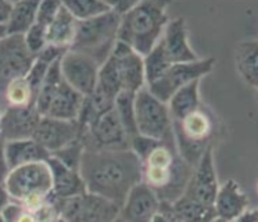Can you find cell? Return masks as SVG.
Instances as JSON below:
<instances>
[{
  "label": "cell",
  "instance_id": "34",
  "mask_svg": "<svg viewBox=\"0 0 258 222\" xmlns=\"http://www.w3.org/2000/svg\"><path fill=\"white\" fill-rule=\"evenodd\" d=\"M97 88L101 89L104 93L111 96L114 99L122 92V83H121V78H119L118 66L111 56L107 59L106 63H103L100 66Z\"/></svg>",
  "mask_w": 258,
  "mask_h": 222
},
{
  "label": "cell",
  "instance_id": "24",
  "mask_svg": "<svg viewBox=\"0 0 258 222\" xmlns=\"http://www.w3.org/2000/svg\"><path fill=\"white\" fill-rule=\"evenodd\" d=\"M78 20L68 11L66 6L62 5L57 13L56 18L47 27V43L70 50L73 47L74 40L77 36L78 29Z\"/></svg>",
  "mask_w": 258,
  "mask_h": 222
},
{
  "label": "cell",
  "instance_id": "30",
  "mask_svg": "<svg viewBox=\"0 0 258 222\" xmlns=\"http://www.w3.org/2000/svg\"><path fill=\"white\" fill-rule=\"evenodd\" d=\"M143 66H145V75H146V86L158 81L168 71L172 63L165 53L161 42H158L146 56H143Z\"/></svg>",
  "mask_w": 258,
  "mask_h": 222
},
{
  "label": "cell",
  "instance_id": "22",
  "mask_svg": "<svg viewBox=\"0 0 258 222\" xmlns=\"http://www.w3.org/2000/svg\"><path fill=\"white\" fill-rule=\"evenodd\" d=\"M237 75L247 86L258 89V40L246 39L237 42L233 50Z\"/></svg>",
  "mask_w": 258,
  "mask_h": 222
},
{
  "label": "cell",
  "instance_id": "15",
  "mask_svg": "<svg viewBox=\"0 0 258 222\" xmlns=\"http://www.w3.org/2000/svg\"><path fill=\"white\" fill-rule=\"evenodd\" d=\"M111 57L115 60L122 83V92L136 94L146 88V75L143 66V56L136 53L131 46L117 40Z\"/></svg>",
  "mask_w": 258,
  "mask_h": 222
},
{
  "label": "cell",
  "instance_id": "32",
  "mask_svg": "<svg viewBox=\"0 0 258 222\" xmlns=\"http://www.w3.org/2000/svg\"><path fill=\"white\" fill-rule=\"evenodd\" d=\"M62 5L67 7L68 11L79 22L88 21L111 11L108 2L104 0H68V2H62Z\"/></svg>",
  "mask_w": 258,
  "mask_h": 222
},
{
  "label": "cell",
  "instance_id": "45",
  "mask_svg": "<svg viewBox=\"0 0 258 222\" xmlns=\"http://www.w3.org/2000/svg\"><path fill=\"white\" fill-rule=\"evenodd\" d=\"M111 222H126V221H125L122 216H121V214H119V215H118L117 218H115V219H112Z\"/></svg>",
  "mask_w": 258,
  "mask_h": 222
},
{
  "label": "cell",
  "instance_id": "51",
  "mask_svg": "<svg viewBox=\"0 0 258 222\" xmlns=\"http://www.w3.org/2000/svg\"><path fill=\"white\" fill-rule=\"evenodd\" d=\"M257 192H258V183H257Z\"/></svg>",
  "mask_w": 258,
  "mask_h": 222
},
{
  "label": "cell",
  "instance_id": "20",
  "mask_svg": "<svg viewBox=\"0 0 258 222\" xmlns=\"http://www.w3.org/2000/svg\"><path fill=\"white\" fill-rule=\"evenodd\" d=\"M53 178V197L56 200H66L86 192L85 182L79 170H74L64 162L50 155L47 158Z\"/></svg>",
  "mask_w": 258,
  "mask_h": 222
},
{
  "label": "cell",
  "instance_id": "18",
  "mask_svg": "<svg viewBox=\"0 0 258 222\" xmlns=\"http://www.w3.org/2000/svg\"><path fill=\"white\" fill-rule=\"evenodd\" d=\"M161 205L157 193L145 182H139L129 192L121 207V216L126 222H152Z\"/></svg>",
  "mask_w": 258,
  "mask_h": 222
},
{
  "label": "cell",
  "instance_id": "46",
  "mask_svg": "<svg viewBox=\"0 0 258 222\" xmlns=\"http://www.w3.org/2000/svg\"><path fill=\"white\" fill-rule=\"evenodd\" d=\"M255 100H257L258 103V89H255Z\"/></svg>",
  "mask_w": 258,
  "mask_h": 222
},
{
  "label": "cell",
  "instance_id": "40",
  "mask_svg": "<svg viewBox=\"0 0 258 222\" xmlns=\"http://www.w3.org/2000/svg\"><path fill=\"white\" fill-rule=\"evenodd\" d=\"M9 172H10V166L7 164L6 154H5V140L0 138V183H5Z\"/></svg>",
  "mask_w": 258,
  "mask_h": 222
},
{
  "label": "cell",
  "instance_id": "37",
  "mask_svg": "<svg viewBox=\"0 0 258 222\" xmlns=\"http://www.w3.org/2000/svg\"><path fill=\"white\" fill-rule=\"evenodd\" d=\"M60 7H61V2H51V0L39 2L38 14H36V24H39V25L47 29V27L56 18Z\"/></svg>",
  "mask_w": 258,
  "mask_h": 222
},
{
  "label": "cell",
  "instance_id": "33",
  "mask_svg": "<svg viewBox=\"0 0 258 222\" xmlns=\"http://www.w3.org/2000/svg\"><path fill=\"white\" fill-rule=\"evenodd\" d=\"M135 96L136 94L129 92H121L115 97L114 110L117 113L119 121L122 122L125 131L131 139L138 135L136 128V116H135Z\"/></svg>",
  "mask_w": 258,
  "mask_h": 222
},
{
  "label": "cell",
  "instance_id": "42",
  "mask_svg": "<svg viewBox=\"0 0 258 222\" xmlns=\"http://www.w3.org/2000/svg\"><path fill=\"white\" fill-rule=\"evenodd\" d=\"M233 222H258V208H248Z\"/></svg>",
  "mask_w": 258,
  "mask_h": 222
},
{
  "label": "cell",
  "instance_id": "3",
  "mask_svg": "<svg viewBox=\"0 0 258 222\" xmlns=\"http://www.w3.org/2000/svg\"><path fill=\"white\" fill-rule=\"evenodd\" d=\"M169 3L160 0H142L132 10L121 17L118 40L136 53L146 56L163 38L164 29L171 20Z\"/></svg>",
  "mask_w": 258,
  "mask_h": 222
},
{
  "label": "cell",
  "instance_id": "35",
  "mask_svg": "<svg viewBox=\"0 0 258 222\" xmlns=\"http://www.w3.org/2000/svg\"><path fill=\"white\" fill-rule=\"evenodd\" d=\"M24 42H25V46L28 47L29 51L36 57L49 44L47 43L46 28L39 25V24H35L34 27L24 35Z\"/></svg>",
  "mask_w": 258,
  "mask_h": 222
},
{
  "label": "cell",
  "instance_id": "17",
  "mask_svg": "<svg viewBox=\"0 0 258 222\" xmlns=\"http://www.w3.org/2000/svg\"><path fill=\"white\" fill-rule=\"evenodd\" d=\"M160 42L172 64L190 63L200 59L191 47L189 40V29L183 17L169 20Z\"/></svg>",
  "mask_w": 258,
  "mask_h": 222
},
{
  "label": "cell",
  "instance_id": "5",
  "mask_svg": "<svg viewBox=\"0 0 258 222\" xmlns=\"http://www.w3.org/2000/svg\"><path fill=\"white\" fill-rule=\"evenodd\" d=\"M5 186L12 201L20 203L29 210L35 208L53 196L50 166L47 161L17 166L10 170Z\"/></svg>",
  "mask_w": 258,
  "mask_h": 222
},
{
  "label": "cell",
  "instance_id": "10",
  "mask_svg": "<svg viewBox=\"0 0 258 222\" xmlns=\"http://www.w3.org/2000/svg\"><path fill=\"white\" fill-rule=\"evenodd\" d=\"M85 149L125 150L131 149V138L112 108L95 124L81 131Z\"/></svg>",
  "mask_w": 258,
  "mask_h": 222
},
{
  "label": "cell",
  "instance_id": "9",
  "mask_svg": "<svg viewBox=\"0 0 258 222\" xmlns=\"http://www.w3.org/2000/svg\"><path fill=\"white\" fill-rule=\"evenodd\" d=\"M215 64H217V60L214 57H206V59L200 57L199 60L190 61V63L172 64L163 77L146 88L158 100L168 103L169 99L179 89L191 82L202 81L203 78L211 74Z\"/></svg>",
  "mask_w": 258,
  "mask_h": 222
},
{
  "label": "cell",
  "instance_id": "39",
  "mask_svg": "<svg viewBox=\"0 0 258 222\" xmlns=\"http://www.w3.org/2000/svg\"><path fill=\"white\" fill-rule=\"evenodd\" d=\"M138 2H129V0H118V2H108L110 9L119 17L125 16L126 13L132 10Z\"/></svg>",
  "mask_w": 258,
  "mask_h": 222
},
{
  "label": "cell",
  "instance_id": "6",
  "mask_svg": "<svg viewBox=\"0 0 258 222\" xmlns=\"http://www.w3.org/2000/svg\"><path fill=\"white\" fill-rule=\"evenodd\" d=\"M119 24L121 17L114 11H108L88 21L78 22L77 36L70 50L89 56L101 66L111 56L117 43Z\"/></svg>",
  "mask_w": 258,
  "mask_h": 222
},
{
  "label": "cell",
  "instance_id": "11",
  "mask_svg": "<svg viewBox=\"0 0 258 222\" xmlns=\"http://www.w3.org/2000/svg\"><path fill=\"white\" fill-rule=\"evenodd\" d=\"M35 59L25 46L24 36H7L0 42V107L9 83L27 77Z\"/></svg>",
  "mask_w": 258,
  "mask_h": 222
},
{
  "label": "cell",
  "instance_id": "44",
  "mask_svg": "<svg viewBox=\"0 0 258 222\" xmlns=\"http://www.w3.org/2000/svg\"><path fill=\"white\" fill-rule=\"evenodd\" d=\"M9 36V32H7L6 25H0V42H3L5 39Z\"/></svg>",
  "mask_w": 258,
  "mask_h": 222
},
{
  "label": "cell",
  "instance_id": "23",
  "mask_svg": "<svg viewBox=\"0 0 258 222\" xmlns=\"http://www.w3.org/2000/svg\"><path fill=\"white\" fill-rule=\"evenodd\" d=\"M5 154L10 170L32 162L47 161L50 154L34 139L5 142Z\"/></svg>",
  "mask_w": 258,
  "mask_h": 222
},
{
  "label": "cell",
  "instance_id": "19",
  "mask_svg": "<svg viewBox=\"0 0 258 222\" xmlns=\"http://www.w3.org/2000/svg\"><path fill=\"white\" fill-rule=\"evenodd\" d=\"M250 208V200L239 181L230 178L219 185L214 203L217 218L225 222H233Z\"/></svg>",
  "mask_w": 258,
  "mask_h": 222
},
{
  "label": "cell",
  "instance_id": "26",
  "mask_svg": "<svg viewBox=\"0 0 258 222\" xmlns=\"http://www.w3.org/2000/svg\"><path fill=\"white\" fill-rule=\"evenodd\" d=\"M39 2H13L12 13L7 21L9 36H24L36 24Z\"/></svg>",
  "mask_w": 258,
  "mask_h": 222
},
{
  "label": "cell",
  "instance_id": "47",
  "mask_svg": "<svg viewBox=\"0 0 258 222\" xmlns=\"http://www.w3.org/2000/svg\"><path fill=\"white\" fill-rule=\"evenodd\" d=\"M0 222H5V219H3V216H2V214H0Z\"/></svg>",
  "mask_w": 258,
  "mask_h": 222
},
{
  "label": "cell",
  "instance_id": "38",
  "mask_svg": "<svg viewBox=\"0 0 258 222\" xmlns=\"http://www.w3.org/2000/svg\"><path fill=\"white\" fill-rule=\"evenodd\" d=\"M152 222H182L180 218L176 214L175 211L172 210V205L168 201H161V205H160V210L157 211V214L154 215Z\"/></svg>",
  "mask_w": 258,
  "mask_h": 222
},
{
  "label": "cell",
  "instance_id": "31",
  "mask_svg": "<svg viewBox=\"0 0 258 222\" xmlns=\"http://www.w3.org/2000/svg\"><path fill=\"white\" fill-rule=\"evenodd\" d=\"M3 104H5V108L35 105V94L27 78H18L9 83L3 96Z\"/></svg>",
  "mask_w": 258,
  "mask_h": 222
},
{
  "label": "cell",
  "instance_id": "13",
  "mask_svg": "<svg viewBox=\"0 0 258 222\" xmlns=\"http://www.w3.org/2000/svg\"><path fill=\"white\" fill-rule=\"evenodd\" d=\"M218 189L219 182L217 168H215V158H214V146H211L206 150L200 161L193 168L191 177L183 194L200 203L214 207Z\"/></svg>",
  "mask_w": 258,
  "mask_h": 222
},
{
  "label": "cell",
  "instance_id": "8",
  "mask_svg": "<svg viewBox=\"0 0 258 222\" xmlns=\"http://www.w3.org/2000/svg\"><path fill=\"white\" fill-rule=\"evenodd\" d=\"M66 222H111L121 214V207L111 200L90 192L66 200H57Z\"/></svg>",
  "mask_w": 258,
  "mask_h": 222
},
{
  "label": "cell",
  "instance_id": "4",
  "mask_svg": "<svg viewBox=\"0 0 258 222\" xmlns=\"http://www.w3.org/2000/svg\"><path fill=\"white\" fill-rule=\"evenodd\" d=\"M218 122L211 111L203 104L182 121L174 122L175 146L178 154L193 168L208 147L214 146L213 139Z\"/></svg>",
  "mask_w": 258,
  "mask_h": 222
},
{
  "label": "cell",
  "instance_id": "25",
  "mask_svg": "<svg viewBox=\"0 0 258 222\" xmlns=\"http://www.w3.org/2000/svg\"><path fill=\"white\" fill-rule=\"evenodd\" d=\"M200 83L202 81H196V82L186 85L169 99L168 108L171 117H172V121H182L189 114L195 113L202 107Z\"/></svg>",
  "mask_w": 258,
  "mask_h": 222
},
{
  "label": "cell",
  "instance_id": "14",
  "mask_svg": "<svg viewBox=\"0 0 258 222\" xmlns=\"http://www.w3.org/2000/svg\"><path fill=\"white\" fill-rule=\"evenodd\" d=\"M81 138V128L77 121H64L51 117H40L32 139L49 154H54Z\"/></svg>",
  "mask_w": 258,
  "mask_h": 222
},
{
  "label": "cell",
  "instance_id": "43",
  "mask_svg": "<svg viewBox=\"0 0 258 222\" xmlns=\"http://www.w3.org/2000/svg\"><path fill=\"white\" fill-rule=\"evenodd\" d=\"M10 194L7 192L6 186H5V183H0V214H2V211L6 208L7 205L10 204Z\"/></svg>",
  "mask_w": 258,
  "mask_h": 222
},
{
  "label": "cell",
  "instance_id": "2",
  "mask_svg": "<svg viewBox=\"0 0 258 222\" xmlns=\"http://www.w3.org/2000/svg\"><path fill=\"white\" fill-rule=\"evenodd\" d=\"M142 182L157 193L161 201L172 203L185 192L193 172L176 151V146L158 142L142 158Z\"/></svg>",
  "mask_w": 258,
  "mask_h": 222
},
{
  "label": "cell",
  "instance_id": "49",
  "mask_svg": "<svg viewBox=\"0 0 258 222\" xmlns=\"http://www.w3.org/2000/svg\"><path fill=\"white\" fill-rule=\"evenodd\" d=\"M214 222H225V221H221V219H218V218H217V219H215Z\"/></svg>",
  "mask_w": 258,
  "mask_h": 222
},
{
  "label": "cell",
  "instance_id": "1",
  "mask_svg": "<svg viewBox=\"0 0 258 222\" xmlns=\"http://www.w3.org/2000/svg\"><path fill=\"white\" fill-rule=\"evenodd\" d=\"M79 171L85 188L122 207L129 192L142 182V162L131 149H85Z\"/></svg>",
  "mask_w": 258,
  "mask_h": 222
},
{
  "label": "cell",
  "instance_id": "7",
  "mask_svg": "<svg viewBox=\"0 0 258 222\" xmlns=\"http://www.w3.org/2000/svg\"><path fill=\"white\" fill-rule=\"evenodd\" d=\"M135 116L139 135L175 146L174 121L169 113L168 103L158 100L147 88L136 93Z\"/></svg>",
  "mask_w": 258,
  "mask_h": 222
},
{
  "label": "cell",
  "instance_id": "28",
  "mask_svg": "<svg viewBox=\"0 0 258 222\" xmlns=\"http://www.w3.org/2000/svg\"><path fill=\"white\" fill-rule=\"evenodd\" d=\"M171 205L182 222H214L217 219L213 205L200 203L186 194H182Z\"/></svg>",
  "mask_w": 258,
  "mask_h": 222
},
{
  "label": "cell",
  "instance_id": "29",
  "mask_svg": "<svg viewBox=\"0 0 258 222\" xmlns=\"http://www.w3.org/2000/svg\"><path fill=\"white\" fill-rule=\"evenodd\" d=\"M62 81L64 79H62L60 60H58L49 67V71L46 74L45 81L42 83L39 92L36 94V99H35V107H36V110L42 117L47 114V110H49V107L51 104V100L54 97L57 89L60 88Z\"/></svg>",
  "mask_w": 258,
  "mask_h": 222
},
{
  "label": "cell",
  "instance_id": "27",
  "mask_svg": "<svg viewBox=\"0 0 258 222\" xmlns=\"http://www.w3.org/2000/svg\"><path fill=\"white\" fill-rule=\"evenodd\" d=\"M114 103L115 99L104 93L101 89L96 86V89L85 97L84 105H82V110L79 114L78 124L81 131L85 128L90 127L92 124H95L100 117L107 114L108 111H111L114 108Z\"/></svg>",
  "mask_w": 258,
  "mask_h": 222
},
{
  "label": "cell",
  "instance_id": "48",
  "mask_svg": "<svg viewBox=\"0 0 258 222\" xmlns=\"http://www.w3.org/2000/svg\"><path fill=\"white\" fill-rule=\"evenodd\" d=\"M2 113H3V110H2V107H0V120H2Z\"/></svg>",
  "mask_w": 258,
  "mask_h": 222
},
{
  "label": "cell",
  "instance_id": "41",
  "mask_svg": "<svg viewBox=\"0 0 258 222\" xmlns=\"http://www.w3.org/2000/svg\"><path fill=\"white\" fill-rule=\"evenodd\" d=\"M13 2H5L0 0V25H6L9 21V17L12 13Z\"/></svg>",
  "mask_w": 258,
  "mask_h": 222
},
{
  "label": "cell",
  "instance_id": "36",
  "mask_svg": "<svg viewBox=\"0 0 258 222\" xmlns=\"http://www.w3.org/2000/svg\"><path fill=\"white\" fill-rule=\"evenodd\" d=\"M50 66L51 64H49V63H46V61L40 60V59L36 57L34 61V64H32V67H31V70H29V72L27 74V77H25L29 85H31V88H32V92H34L35 94V99H36V94H38V92H39L42 83H43V81H45L46 74H47V71H49V67Z\"/></svg>",
  "mask_w": 258,
  "mask_h": 222
},
{
  "label": "cell",
  "instance_id": "12",
  "mask_svg": "<svg viewBox=\"0 0 258 222\" xmlns=\"http://www.w3.org/2000/svg\"><path fill=\"white\" fill-rule=\"evenodd\" d=\"M62 79L82 96H89L97 86L100 64L92 57L68 50L60 60Z\"/></svg>",
  "mask_w": 258,
  "mask_h": 222
},
{
  "label": "cell",
  "instance_id": "50",
  "mask_svg": "<svg viewBox=\"0 0 258 222\" xmlns=\"http://www.w3.org/2000/svg\"><path fill=\"white\" fill-rule=\"evenodd\" d=\"M60 222H66V221H64V219H62V218H61V219H60Z\"/></svg>",
  "mask_w": 258,
  "mask_h": 222
},
{
  "label": "cell",
  "instance_id": "16",
  "mask_svg": "<svg viewBox=\"0 0 258 222\" xmlns=\"http://www.w3.org/2000/svg\"><path fill=\"white\" fill-rule=\"evenodd\" d=\"M40 117L35 105L7 107L2 113L0 138L5 142L32 139Z\"/></svg>",
  "mask_w": 258,
  "mask_h": 222
},
{
  "label": "cell",
  "instance_id": "21",
  "mask_svg": "<svg viewBox=\"0 0 258 222\" xmlns=\"http://www.w3.org/2000/svg\"><path fill=\"white\" fill-rule=\"evenodd\" d=\"M84 101L85 96L71 88L66 81H62L51 100V104L46 116L57 118V120H64V121L78 122Z\"/></svg>",
  "mask_w": 258,
  "mask_h": 222
}]
</instances>
